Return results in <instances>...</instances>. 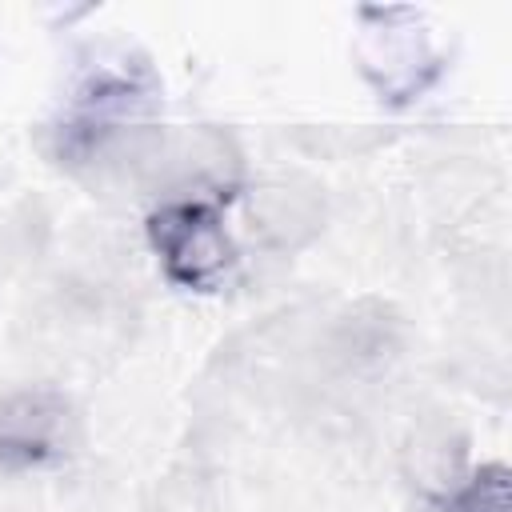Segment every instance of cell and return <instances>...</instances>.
Returning <instances> with one entry per match:
<instances>
[{
    "mask_svg": "<svg viewBox=\"0 0 512 512\" xmlns=\"http://www.w3.org/2000/svg\"><path fill=\"white\" fill-rule=\"evenodd\" d=\"M452 512H508V468L484 464L472 472V480L456 492Z\"/></svg>",
    "mask_w": 512,
    "mask_h": 512,
    "instance_id": "obj_5",
    "label": "cell"
},
{
    "mask_svg": "<svg viewBox=\"0 0 512 512\" xmlns=\"http://www.w3.org/2000/svg\"><path fill=\"white\" fill-rule=\"evenodd\" d=\"M148 244L168 280L184 288H216L236 260L220 208L208 200H168L148 216Z\"/></svg>",
    "mask_w": 512,
    "mask_h": 512,
    "instance_id": "obj_2",
    "label": "cell"
},
{
    "mask_svg": "<svg viewBox=\"0 0 512 512\" xmlns=\"http://www.w3.org/2000/svg\"><path fill=\"white\" fill-rule=\"evenodd\" d=\"M72 412L60 392L24 388L0 400V468H40L56 460L68 444Z\"/></svg>",
    "mask_w": 512,
    "mask_h": 512,
    "instance_id": "obj_3",
    "label": "cell"
},
{
    "mask_svg": "<svg viewBox=\"0 0 512 512\" xmlns=\"http://www.w3.org/2000/svg\"><path fill=\"white\" fill-rule=\"evenodd\" d=\"M160 112V76L128 48L96 52L48 124V152L60 164H88L120 132Z\"/></svg>",
    "mask_w": 512,
    "mask_h": 512,
    "instance_id": "obj_1",
    "label": "cell"
},
{
    "mask_svg": "<svg viewBox=\"0 0 512 512\" xmlns=\"http://www.w3.org/2000/svg\"><path fill=\"white\" fill-rule=\"evenodd\" d=\"M384 20L380 32H368L360 44V68L376 84V92L392 104L420 96L440 76V56L428 48L424 32L392 28V12H376Z\"/></svg>",
    "mask_w": 512,
    "mask_h": 512,
    "instance_id": "obj_4",
    "label": "cell"
}]
</instances>
